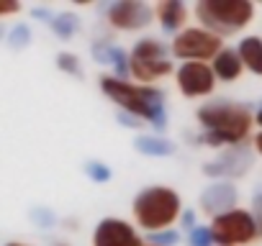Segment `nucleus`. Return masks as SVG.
<instances>
[{
	"mask_svg": "<svg viewBox=\"0 0 262 246\" xmlns=\"http://www.w3.org/2000/svg\"><path fill=\"white\" fill-rule=\"evenodd\" d=\"M201 123V144L208 146H242V141L252 131V113L249 108L231 100H211L195 110Z\"/></svg>",
	"mask_w": 262,
	"mask_h": 246,
	"instance_id": "nucleus-1",
	"label": "nucleus"
},
{
	"mask_svg": "<svg viewBox=\"0 0 262 246\" xmlns=\"http://www.w3.org/2000/svg\"><path fill=\"white\" fill-rule=\"evenodd\" d=\"M100 90L128 115H137L142 120H149L155 129L167 126L165 113V95L152 85H134L118 77H100Z\"/></svg>",
	"mask_w": 262,
	"mask_h": 246,
	"instance_id": "nucleus-2",
	"label": "nucleus"
},
{
	"mask_svg": "<svg viewBox=\"0 0 262 246\" xmlns=\"http://www.w3.org/2000/svg\"><path fill=\"white\" fill-rule=\"evenodd\" d=\"M131 210H134L137 226H142L149 233H157V231H167L183 215V203L175 190L155 185V187L142 190L134 198Z\"/></svg>",
	"mask_w": 262,
	"mask_h": 246,
	"instance_id": "nucleus-3",
	"label": "nucleus"
},
{
	"mask_svg": "<svg viewBox=\"0 0 262 246\" xmlns=\"http://www.w3.org/2000/svg\"><path fill=\"white\" fill-rule=\"evenodd\" d=\"M195 16L201 21V29L221 39L244 29L254 16V6L249 0H198Z\"/></svg>",
	"mask_w": 262,
	"mask_h": 246,
	"instance_id": "nucleus-4",
	"label": "nucleus"
},
{
	"mask_svg": "<svg viewBox=\"0 0 262 246\" xmlns=\"http://www.w3.org/2000/svg\"><path fill=\"white\" fill-rule=\"evenodd\" d=\"M128 64H131V77L139 80L142 85H149L165 75L172 72V62L167 57V46L157 39H142L134 44L128 54Z\"/></svg>",
	"mask_w": 262,
	"mask_h": 246,
	"instance_id": "nucleus-5",
	"label": "nucleus"
},
{
	"mask_svg": "<svg viewBox=\"0 0 262 246\" xmlns=\"http://www.w3.org/2000/svg\"><path fill=\"white\" fill-rule=\"evenodd\" d=\"M211 233H213L216 246H239V243L254 241L259 236V226L249 210L234 208L211 220Z\"/></svg>",
	"mask_w": 262,
	"mask_h": 246,
	"instance_id": "nucleus-6",
	"label": "nucleus"
},
{
	"mask_svg": "<svg viewBox=\"0 0 262 246\" xmlns=\"http://www.w3.org/2000/svg\"><path fill=\"white\" fill-rule=\"evenodd\" d=\"M221 49H224V41L216 34H211V31H206L201 26L183 29L172 39V46H170L172 57L185 59V62H208V59L213 62Z\"/></svg>",
	"mask_w": 262,
	"mask_h": 246,
	"instance_id": "nucleus-7",
	"label": "nucleus"
},
{
	"mask_svg": "<svg viewBox=\"0 0 262 246\" xmlns=\"http://www.w3.org/2000/svg\"><path fill=\"white\" fill-rule=\"evenodd\" d=\"M175 80L185 97H206L216 87V75L206 62H183L175 72Z\"/></svg>",
	"mask_w": 262,
	"mask_h": 246,
	"instance_id": "nucleus-8",
	"label": "nucleus"
},
{
	"mask_svg": "<svg viewBox=\"0 0 262 246\" xmlns=\"http://www.w3.org/2000/svg\"><path fill=\"white\" fill-rule=\"evenodd\" d=\"M155 11L139 0H118L108 8V23L118 31H137L152 23Z\"/></svg>",
	"mask_w": 262,
	"mask_h": 246,
	"instance_id": "nucleus-9",
	"label": "nucleus"
},
{
	"mask_svg": "<svg viewBox=\"0 0 262 246\" xmlns=\"http://www.w3.org/2000/svg\"><path fill=\"white\" fill-rule=\"evenodd\" d=\"M134 226L121 218H103L93 231V246H142Z\"/></svg>",
	"mask_w": 262,
	"mask_h": 246,
	"instance_id": "nucleus-10",
	"label": "nucleus"
},
{
	"mask_svg": "<svg viewBox=\"0 0 262 246\" xmlns=\"http://www.w3.org/2000/svg\"><path fill=\"white\" fill-rule=\"evenodd\" d=\"M236 200H239V192H236V187L229 182V180H219V182H213V185H208L203 192H201V208L208 213V215H224V213H229V210H234V205H236Z\"/></svg>",
	"mask_w": 262,
	"mask_h": 246,
	"instance_id": "nucleus-11",
	"label": "nucleus"
},
{
	"mask_svg": "<svg viewBox=\"0 0 262 246\" xmlns=\"http://www.w3.org/2000/svg\"><path fill=\"white\" fill-rule=\"evenodd\" d=\"M249 164H252L249 152H247L244 146H231L226 154H221L219 159L208 162V164L203 167V172H206L208 177L229 180V177H239V175H244V172L249 169Z\"/></svg>",
	"mask_w": 262,
	"mask_h": 246,
	"instance_id": "nucleus-12",
	"label": "nucleus"
},
{
	"mask_svg": "<svg viewBox=\"0 0 262 246\" xmlns=\"http://www.w3.org/2000/svg\"><path fill=\"white\" fill-rule=\"evenodd\" d=\"M211 69H213L216 80L234 82V80H239V77H242L244 64H242V57H239V52H236V49H226V46H224V49L219 52V57L213 59Z\"/></svg>",
	"mask_w": 262,
	"mask_h": 246,
	"instance_id": "nucleus-13",
	"label": "nucleus"
},
{
	"mask_svg": "<svg viewBox=\"0 0 262 246\" xmlns=\"http://www.w3.org/2000/svg\"><path fill=\"white\" fill-rule=\"evenodd\" d=\"M155 13L160 18L162 31H167V34L180 31L183 23H185V18H188V8L180 3V0H162V3L155 8Z\"/></svg>",
	"mask_w": 262,
	"mask_h": 246,
	"instance_id": "nucleus-14",
	"label": "nucleus"
},
{
	"mask_svg": "<svg viewBox=\"0 0 262 246\" xmlns=\"http://www.w3.org/2000/svg\"><path fill=\"white\" fill-rule=\"evenodd\" d=\"M236 52H239V57H242V64H244L252 75L262 77V39H259V36H244V39L239 41Z\"/></svg>",
	"mask_w": 262,
	"mask_h": 246,
	"instance_id": "nucleus-15",
	"label": "nucleus"
},
{
	"mask_svg": "<svg viewBox=\"0 0 262 246\" xmlns=\"http://www.w3.org/2000/svg\"><path fill=\"white\" fill-rule=\"evenodd\" d=\"M137 152H142L147 157H170L175 152V144L167 139H160V136H139Z\"/></svg>",
	"mask_w": 262,
	"mask_h": 246,
	"instance_id": "nucleus-16",
	"label": "nucleus"
},
{
	"mask_svg": "<svg viewBox=\"0 0 262 246\" xmlns=\"http://www.w3.org/2000/svg\"><path fill=\"white\" fill-rule=\"evenodd\" d=\"M49 26H52V31H54L59 39H72V36L77 34V29H80V21H77L75 13H59V16L52 18Z\"/></svg>",
	"mask_w": 262,
	"mask_h": 246,
	"instance_id": "nucleus-17",
	"label": "nucleus"
},
{
	"mask_svg": "<svg viewBox=\"0 0 262 246\" xmlns=\"http://www.w3.org/2000/svg\"><path fill=\"white\" fill-rule=\"evenodd\" d=\"M111 64L116 69V77L118 80H126L131 75V64H128V54L121 49V46H111Z\"/></svg>",
	"mask_w": 262,
	"mask_h": 246,
	"instance_id": "nucleus-18",
	"label": "nucleus"
},
{
	"mask_svg": "<svg viewBox=\"0 0 262 246\" xmlns=\"http://www.w3.org/2000/svg\"><path fill=\"white\" fill-rule=\"evenodd\" d=\"M29 41H31V29L26 23H18V26L11 29V34H8V46L11 49H24V46H29Z\"/></svg>",
	"mask_w": 262,
	"mask_h": 246,
	"instance_id": "nucleus-19",
	"label": "nucleus"
},
{
	"mask_svg": "<svg viewBox=\"0 0 262 246\" xmlns=\"http://www.w3.org/2000/svg\"><path fill=\"white\" fill-rule=\"evenodd\" d=\"M85 175H88L93 182H98V185H103V182H108V180L113 177L111 167L103 164V162H88V164H85Z\"/></svg>",
	"mask_w": 262,
	"mask_h": 246,
	"instance_id": "nucleus-20",
	"label": "nucleus"
},
{
	"mask_svg": "<svg viewBox=\"0 0 262 246\" xmlns=\"http://www.w3.org/2000/svg\"><path fill=\"white\" fill-rule=\"evenodd\" d=\"M57 67H59L62 72L72 75V77H80V75H82V69H80V59H77L75 54H70V52H62V54L57 57Z\"/></svg>",
	"mask_w": 262,
	"mask_h": 246,
	"instance_id": "nucleus-21",
	"label": "nucleus"
},
{
	"mask_svg": "<svg viewBox=\"0 0 262 246\" xmlns=\"http://www.w3.org/2000/svg\"><path fill=\"white\" fill-rule=\"evenodd\" d=\"M178 241H180V233L175 228L149 233V243H155V246H178Z\"/></svg>",
	"mask_w": 262,
	"mask_h": 246,
	"instance_id": "nucleus-22",
	"label": "nucleus"
},
{
	"mask_svg": "<svg viewBox=\"0 0 262 246\" xmlns=\"http://www.w3.org/2000/svg\"><path fill=\"white\" fill-rule=\"evenodd\" d=\"M190 246H216L213 233H211V226H198L190 233Z\"/></svg>",
	"mask_w": 262,
	"mask_h": 246,
	"instance_id": "nucleus-23",
	"label": "nucleus"
},
{
	"mask_svg": "<svg viewBox=\"0 0 262 246\" xmlns=\"http://www.w3.org/2000/svg\"><path fill=\"white\" fill-rule=\"evenodd\" d=\"M18 11H21V6L16 3V0H0V18H3V16H13Z\"/></svg>",
	"mask_w": 262,
	"mask_h": 246,
	"instance_id": "nucleus-24",
	"label": "nucleus"
},
{
	"mask_svg": "<svg viewBox=\"0 0 262 246\" xmlns=\"http://www.w3.org/2000/svg\"><path fill=\"white\" fill-rule=\"evenodd\" d=\"M180 223H183V231H190V233L198 228V226H195V213H193V210H183Z\"/></svg>",
	"mask_w": 262,
	"mask_h": 246,
	"instance_id": "nucleus-25",
	"label": "nucleus"
},
{
	"mask_svg": "<svg viewBox=\"0 0 262 246\" xmlns=\"http://www.w3.org/2000/svg\"><path fill=\"white\" fill-rule=\"evenodd\" d=\"M118 120L123 123V126H128V129H139V126H144L142 118H137V115H128V113H118Z\"/></svg>",
	"mask_w": 262,
	"mask_h": 246,
	"instance_id": "nucleus-26",
	"label": "nucleus"
},
{
	"mask_svg": "<svg viewBox=\"0 0 262 246\" xmlns=\"http://www.w3.org/2000/svg\"><path fill=\"white\" fill-rule=\"evenodd\" d=\"M31 218H34V220H39V223H41V228H49V226H52V220H54V215H52V213H47V210H34V213H31Z\"/></svg>",
	"mask_w": 262,
	"mask_h": 246,
	"instance_id": "nucleus-27",
	"label": "nucleus"
},
{
	"mask_svg": "<svg viewBox=\"0 0 262 246\" xmlns=\"http://www.w3.org/2000/svg\"><path fill=\"white\" fill-rule=\"evenodd\" d=\"M31 16H34V18H44V21H49V23H52V18H54L47 8H34V11H31Z\"/></svg>",
	"mask_w": 262,
	"mask_h": 246,
	"instance_id": "nucleus-28",
	"label": "nucleus"
},
{
	"mask_svg": "<svg viewBox=\"0 0 262 246\" xmlns=\"http://www.w3.org/2000/svg\"><path fill=\"white\" fill-rule=\"evenodd\" d=\"M257 226H259V236H262V198L257 195Z\"/></svg>",
	"mask_w": 262,
	"mask_h": 246,
	"instance_id": "nucleus-29",
	"label": "nucleus"
},
{
	"mask_svg": "<svg viewBox=\"0 0 262 246\" xmlns=\"http://www.w3.org/2000/svg\"><path fill=\"white\" fill-rule=\"evenodd\" d=\"M254 152H257V154L262 157V131H259V134L254 136Z\"/></svg>",
	"mask_w": 262,
	"mask_h": 246,
	"instance_id": "nucleus-30",
	"label": "nucleus"
},
{
	"mask_svg": "<svg viewBox=\"0 0 262 246\" xmlns=\"http://www.w3.org/2000/svg\"><path fill=\"white\" fill-rule=\"evenodd\" d=\"M254 123H257V126H259V129H262V108H259V110H257V115H254Z\"/></svg>",
	"mask_w": 262,
	"mask_h": 246,
	"instance_id": "nucleus-31",
	"label": "nucleus"
},
{
	"mask_svg": "<svg viewBox=\"0 0 262 246\" xmlns=\"http://www.w3.org/2000/svg\"><path fill=\"white\" fill-rule=\"evenodd\" d=\"M6 246H29V243H21V241H11V243H6Z\"/></svg>",
	"mask_w": 262,
	"mask_h": 246,
	"instance_id": "nucleus-32",
	"label": "nucleus"
},
{
	"mask_svg": "<svg viewBox=\"0 0 262 246\" xmlns=\"http://www.w3.org/2000/svg\"><path fill=\"white\" fill-rule=\"evenodd\" d=\"M142 246H155V243H149V241H147V243H142Z\"/></svg>",
	"mask_w": 262,
	"mask_h": 246,
	"instance_id": "nucleus-33",
	"label": "nucleus"
}]
</instances>
